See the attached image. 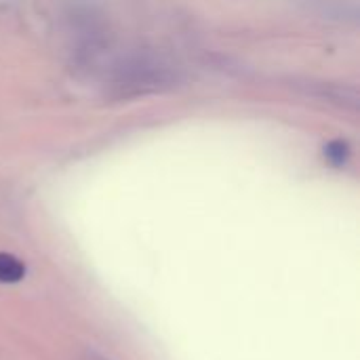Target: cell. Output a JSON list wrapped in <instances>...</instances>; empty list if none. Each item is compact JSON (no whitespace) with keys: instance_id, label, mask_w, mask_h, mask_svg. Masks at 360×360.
<instances>
[{"instance_id":"1","label":"cell","mask_w":360,"mask_h":360,"mask_svg":"<svg viewBox=\"0 0 360 360\" xmlns=\"http://www.w3.org/2000/svg\"><path fill=\"white\" fill-rule=\"evenodd\" d=\"M23 264L8 255V253H0V283H15L19 278H23Z\"/></svg>"},{"instance_id":"2","label":"cell","mask_w":360,"mask_h":360,"mask_svg":"<svg viewBox=\"0 0 360 360\" xmlns=\"http://www.w3.org/2000/svg\"><path fill=\"white\" fill-rule=\"evenodd\" d=\"M325 156L327 160L333 165V167H342L348 158H350V146L342 139L338 141H331L327 148H325Z\"/></svg>"}]
</instances>
